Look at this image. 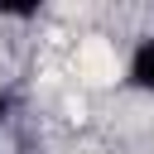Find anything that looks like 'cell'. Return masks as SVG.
Segmentation results:
<instances>
[{
	"instance_id": "1",
	"label": "cell",
	"mask_w": 154,
	"mask_h": 154,
	"mask_svg": "<svg viewBox=\"0 0 154 154\" xmlns=\"http://www.w3.org/2000/svg\"><path fill=\"white\" fill-rule=\"evenodd\" d=\"M130 82H135L140 91H154V38H144V43L135 48V58H130Z\"/></svg>"
}]
</instances>
